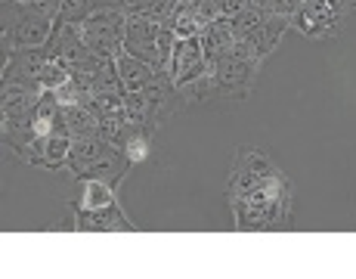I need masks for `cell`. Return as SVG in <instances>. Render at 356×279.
<instances>
[{"label": "cell", "instance_id": "cell-3", "mask_svg": "<svg viewBox=\"0 0 356 279\" xmlns=\"http://www.w3.org/2000/svg\"><path fill=\"white\" fill-rule=\"evenodd\" d=\"M130 168L134 165H130L127 155L115 143H108L106 137H81V140H72L65 174L78 177V180L99 177V180H108L112 186H118Z\"/></svg>", "mask_w": 356, "mask_h": 279}, {"label": "cell", "instance_id": "cell-2", "mask_svg": "<svg viewBox=\"0 0 356 279\" xmlns=\"http://www.w3.org/2000/svg\"><path fill=\"white\" fill-rule=\"evenodd\" d=\"M186 106L189 103L183 97V90L161 72L155 74V81L143 93H124V109H127L130 121L143 125L152 134H159V127L170 125L177 115H183Z\"/></svg>", "mask_w": 356, "mask_h": 279}, {"label": "cell", "instance_id": "cell-11", "mask_svg": "<svg viewBox=\"0 0 356 279\" xmlns=\"http://www.w3.org/2000/svg\"><path fill=\"white\" fill-rule=\"evenodd\" d=\"M68 152H72V137L50 134V137H38L25 149H19L16 159H22L25 165L44 168V171H68Z\"/></svg>", "mask_w": 356, "mask_h": 279}, {"label": "cell", "instance_id": "cell-16", "mask_svg": "<svg viewBox=\"0 0 356 279\" xmlns=\"http://www.w3.org/2000/svg\"><path fill=\"white\" fill-rule=\"evenodd\" d=\"M56 56V53L50 50V47H34V50H19V53H10L3 63V81L10 78H38L40 72H44V65L50 63V59Z\"/></svg>", "mask_w": 356, "mask_h": 279}, {"label": "cell", "instance_id": "cell-17", "mask_svg": "<svg viewBox=\"0 0 356 279\" xmlns=\"http://www.w3.org/2000/svg\"><path fill=\"white\" fill-rule=\"evenodd\" d=\"M115 65H118V74H121V81H124V90L127 93H143L155 81V74H159L155 65H149V63H143V59L130 56L127 50H121L118 56H115Z\"/></svg>", "mask_w": 356, "mask_h": 279}, {"label": "cell", "instance_id": "cell-7", "mask_svg": "<svg viewBox=\"0 0 356 279\" xmlns=\"http://www.w3.org/2000/svg\"><path fill=\"white\" fill-rule=\"evenodd\" d=\"M347 13H350V0H310L291 16V25L307 38L328 40L341 31Z\"/></svg>", "mask_w": 356, "mask_h": 279}, {"label": "cell", "instance_id": "cell-15", "mask_svg": "<svg viewBox=\"0 0 356 279\" xmlns=\"http://www.w3.org/2000/svg\"><path fill=\"white\" fill-rule=\"evenodd\" d=\"M159 29L161 22H155V19L127 16V31H124V50L130 56L155 65V69H159Z\"/></svg>", "mask_w": 356, "mask_h": 279}, {"label": "cell", "instance_id": "cell-20", "mask_svg": "<svg viewBox=\"0 0 356 279\" xmlns=\"http://www.w3.org/2000/svg\"><path fill=\"white\" fill-rule=\"evenodd\" d=\"M106 6H112V0H63V10H59L56 22L78 25V22H84V19L97 16L99 10H106Z\"/></svg>", "mask_w": 356, "mask_h": 279}, {"label": "cell", "instance_id": "cell-6", "mask_svg": "<svg viewBox=\"0 0 356 279\" xmlns=\"http://www.w3.org/2000/svg\"><path fill=\"white\" fill-rule=\"evenodd\" d=\"M78 29H81V38L87 40V47H90L93 53L115 59L121 50H124L127 13L115 10V6H106V10H99L97 16L78 22Z\"/></svg>", "mask_w": 356, "mask_h": 279}, {"label": "cell", "instance_id": "cell-21", "mask_svg": "<svg viewBox=\"0 0 356 279\" xmlns=\"http://www.w3.org/2000/svg\"><path fill=\"white\" fill-rule=\"evenodd\" d=\"M112 6L127 13V16H146V19L161 22L170 10V0H112Z\"/></svg>", "mask_w": 356, "mask_h": 279}, {"label": "cell", "instance_id": "cell-4", "mask_svg": "<svg viewBox=\"0 0 356 279\" xmlns=\"http://www.w3.org/2000/svg\"><path fill=\"white\" fill-rule=\"evenodd\" d=\"M56 19L44 16L38 6L22 3V0H3V53H19V50H34L50 40Z\"/></svg>", "mask_w": 356, "mask_h": 279}, {"label": "cell", "instance_id": "cell-25", "mask_svg": "<svg viewBox=\"0 0 356 279\" xmlns=\"http://www.w3.org/2000/svg\"><path fill=\"white\" fill-rule=\"evenodd\" d=\"M310 0H270V13H276V16H285L291 19L294 13L300 10V6H307Z\"/></svg>", "mask_w": 356, "mask_h": 279}, {"label": "cell", "instance_id": "cell-12", "mask_svg": "<svg viewBox=\"0 0 356 279\" xmlns=\"http://www.w3.org/2000/svg\"><path fill=\"white\" fill-rule=\"evenodd\" d=\"M44 87L38 78H10L0 87V106L3 118H31L38 112V103L44 97Z\"/></svg>", "mask_w": 356, "mask_h": 279}, {"label": "cell", "instance_id": "cell-23", "mask_svg": "<svg viewBox=\"0 0 356 279\" xmlns=\"http://www.w3.org/2000/svg\"><path fill=\"white\" fill-rule=\"evenodd\" d=\"M38 81H40V87H44V90H59L65 81H72V69H68L59 56H53L50 63L44 65V72L38 74Z\"/></svg>", "mask_w": 356, "mask_h": 279}, {"label": "cell", "instance_id": "cell-19", "mask_svg": "<svg viewBox=\"0 0 356 279\" xmlns=\"http://www.w3.org/2000/svg\"><path fill=\"white\" fill-rule=\"evenodd\" d=\"M65 115V131L72 140L81 137H102V125H99V115L93 112L90 106H63Z\"/></svg>", "mask_w": 356, "mask_h": 279}, {"label": "cell", "instance_id": "cell-14", "mask_svg": "<svg viewBox=\"0 0 356 279\" xmlns=\"http://www.w3.org/2000/svg\"><path fill=\"white\" fill-rule=\"evenodd\" d=\"M72 230L78 233H134L136 223H130V217L121 211L118 202L97 211L72 208Z\"/></svg>", "mask_w": 356, "mask_h": 279}, {"label": "cell", "instance_id": "cell-8", "mask_svg": "<svg viewBox=\"0 0 356 279\" xmlns=\"http://www.w3.org/2000/svg\"><path fill=\"white\" fill-rule=\"evenodd\" d=\"M282 177V171L276 168V161L270 155H264L254 146H238L236 161L229 168V183H227V199L229 196H242L248 189H257L264 183Z\"/></svg>", "mask_w": 356, "mask_h": 279}, {"label": "cell", "instance_id": "cell-13", "mask_svg": "<svg viewBox=\"0 0 356 279\" xmlns=\"http://www.w3.org/2000/svg\"><path fill=\"white\" fill-rule=\"evenodd\" d=\"M204 72H208V59H204L202 38H177L174 56H170V65H168V78L177 87H183L189 81L202 78Z\"/></svg>", "mask_w": 356, "mask_h": 279}, {"label": "cell", "instance_id": "cell-18", "mask_svg": "<svg viewBox=\"0 0 356 279\" xmlns=\"http://www.w3.org/2000/svg\"><path fill=\"white\" fill-rule=\"evenodd\" d=\"M115 189H118V186H112L108 180H99V177H84V180H81V193H78V199L72 202V208H84V211L106 208V205H112V202H118V199H115Z\"/></svg>", "mask_w": 356, "mask_h": 279}, {"label": "cell", "instance_id": "cell-9", "mask_svg": "<svg viewBox=\"0 0 356 279\" xmlns=\"http://www.w3.org/2000/svg\"><path fill=\"white\" fill-rule=\"evenodd\" d=\"M47 47H50V50L56 53V56L63 59L72 72H99V69H106V65L112 63L108 56H99V53H93L90 47H87V40L81 38L78 25L56 22V29H53Z\"/></svg>", "mask_w": 356, "mask_h": 279}, {"label": "cell", "instance_id": "cell-1", "mask_svg": "<svg viewBox=\"0 0 356 279\" xmlns=\"http://www.w3.org/2000/svg\"><path fill=\"white\" fill-rule=\"evenodd\" d=\"M291 180L276 177L257 189H248L242 196H229L232 227L251 233V230H282L291 221Z\"/></svg>", "mask_w": 356, "mask_h": 279}, {"label": "cell", "instance_id": "cell-5", "mask_svg": "<svg viewBox=\"0 0 356 279\" xmlns=\"http://www.w3.org/2000/svg\"><path fill=\"white\" fill-rule=\"evenodd\" d=\"M264 59L260 56H242V53H220L208 63V72L217 84L220 99H245L251 87L257 84V74Z\"/></svg>", "mask_w": 356, "mask_h": 279}, {"label": "cell", "instance_id": "cell-24", "mask_svg": "<svg viewBox=\"0 0 356 279\" xmlns=\"http://www.w3.org/2000/svg\"><path fill=\"white\" fill-rule=\"evenodd\" d=\"M195 3V13L202 16L204 25H211L214 19H220V0H193Z\"/></svg>", "mask_w": 356, "mask_h": 279}, {"label": "cell", "instance_id": "cell-22", "mask_svg": "<svg viewBox=\"0 0 356 279\" xmlns=\"http://www.w3.org/2000/svg\"><path fill=\"white\" fill-rule=\"evenodd\" d=\"M152 137H155L152 131H146L143 125H136V131L130 134L127 143L121 146V152L127 155L130 165H143V161L149 159V149H152Z\"/></svg>", "mask_w": 356, "mask_h": 279}, {"label": "cell", "instance_id": "cell-26", "mask_svg": "<svg viewBox=\"0 0 356 279\" xmlns=\"http://www.w3.org/2000/svg\"><path fill=\"white\" fill-rule=\"evenodd\" d=\"M22 3H34V0H22Z\"/></svg>", "mask_w": 356, "mask_h": 279}, {"label": "cell", "instance_id": "cell-10", "mask_svg": "<svg viewBox=\"0 0 356 279\" xmlns=\"http://www.w3.org/2000/svg\"><path fill=\"white\" fill-rule=\"evenodd\" d=\"M232 22H236V29H238V35H242L245 44H248L260 59H266L273 50H276L279 40H282L285 29L291 25V19L276 16V13L251 10V13H245V16L232 19Z\"/></svg>", "mask_w": 356, "mask_h": 279}]
</instances>
